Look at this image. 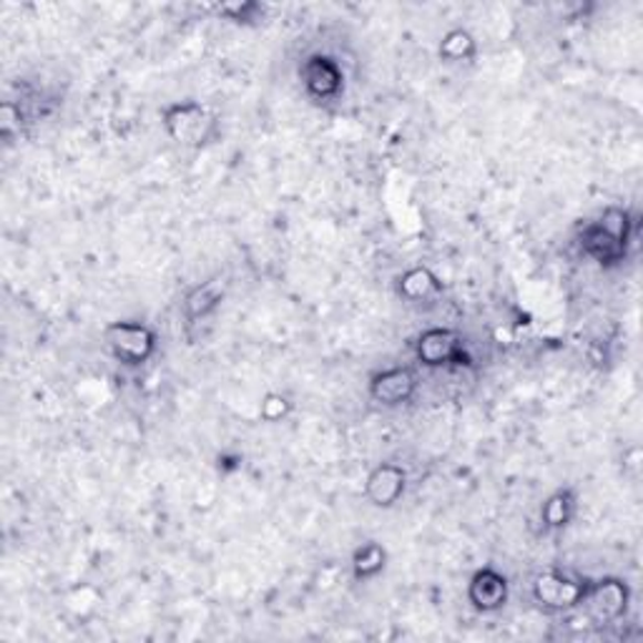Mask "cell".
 Wrapping results in <instances>:
<instances>
[{"instance_id":"6da1fadb","label":"cell","mask_w":643,"mask_h":643,"mask_svg":"<svg viewBox=\"0 0 643 643\" xmlns=\"http://www.w3.org/2000/svg\"><path fill=\"white\" fill-rule=\"evenodd\" d=\"M583 252L603 267H613L626 259L631 244V216L626 210L611 206L599 222L589 224L581 236Z\"/></svg>"},{"instance_id":"7a4b0ae2","label":"cell","mask_w":643,"mask_h":643,"mask_svg":"<svg viewBox=\"0 0 643 643\" xmlns=\"http://www.w3.org/2000/svg\"><path fill=\"white\" fill-rule=\"evenodd\" d=\"M161 124H164L166 134L172 136L178 146L186 149H202L210 144L216 134L214 116L196 101H182L166 106L161 111Z\"/></svg>"},{"instance_id":"3957f363","label":"cell","mask_w":643,"mask_h":643,"mask_svg":"<svg viewBox=\"0 0 643 643\" xmlns=\"http://www.w3.org/2000/svg\"><path fill=\"white\" fill-rule=\"evenodd\" d=\"M103 337H106L111 355L116 357L121 365L141 367L156 353V335L154 329L144 325V322L131 319L111 322V325L103 329Z\"/></svg>"},{"instance_id":"277c9868","label":"cell","mask_w":643,"mask_h":643,"mask_svg":"<svg viewBox=\"0 0 643 643\" xmlns=\"http://www.w3.org/2000/svg\"><path fill=\"white\" fill-rule=\"evenodd\" d=\"M415 355L425 367H472L466 339L448 327L425 329L418 337V345H415Z\"/></svg>"},{"instance_id":"5b68a950","label":"cell","mask_w":643,"mask_h":643,"mask_svg":"<svg viewBox=\"0 0 643 643\" xmlns=\"http://www.w3.org/2000/svg\"><path fill=\"white\" fill-rule=\"evenodd\" d=\"M589 583L591 581H575L558 571H545L535 575L533 599L548 611H573L581 609Z\"/></svg>"},{"instance_id":"8992f818","label":"cell","mask_w":643,"mask_h":643,"mask_svg":"<svg viewBox=\"0 0 643 643\" xmlns=\"http://www.w3.org/2000/svg\"><path fill=\"white\" fill-rule=\"evenodd\" d=\"M629 601L631 591L626 583L621 579H601L589 583V591H585L581 606L589 613L591 621L613 623L623 619V613L629 609Z\"/></svg>"},{"instance_id":"52a82bcc","label":"cell","mask_w":643,"mask_h":643,"mask_svg":"<svg viewBox=\"0 0 643 643\" xmlns=\"http://www.w3.org/2000/svg\"><path fill=\"white\" fill-rule=\"evenodd\" d=\"M302 86L315 101H335L345 89V75L333 55L315 53L299 69Z\"/></svg>"},{"instance_id":"ba28073f","label":"cell","mask_w":643,"mask_h":643,"mask_svg":"<svg viewBox=\"0 0 643 643\" xmlns=\"http://www.w3.org/2000/svg\"><path fill=\"white\" fill-rule=\"evenodd\" d=\"M418 392V375L412 367H390L372 375L370 397L385 408H397V405L410 402Z\"/></svg>"},{"instance_id":"9c48e42d","label":"cell","mask_w":643,"mask_h":643,"mask_svg":"<svg viewBox=\"0 0 643 643\" xmlns=\"http://www.w3.org/2000/svg\"><path fill=\"white\" fill-rule=\"evenodd\" d=\"M408 488V472L395 462H380L365 482V498L370 500L375 508H392L400 503Z\"/></svg>"},{"instance_id":"30bf717a","label":"cell","mask_w":643,"mask_h":643,"mask_svg":"<svg viewBox=\"0 0 643 643\" xmlns=\"http://www.w3.org/2000/svg\"><path fill=\"white\" fill-rule=\"evenodd\" d=\"M510 583L496 569H480L468 583V601L470 606L480 613H496L508 603Z\"/></svg>"},{"instance_id":"8fae6325","label":"cell","mask_w":643,"mask_h":643,"mask_svg":"<svg viewBox=\"0 0 643 643\" xmlns=\"http://www.w3.org/2000/svg\"><path fill=\"white\" fill-rule=\"evenodd\" d=\"M224 302V285L220 279H206L202 285L188 289L184 297V315L188 322H198L214 315Z\"/></svg>"},{"instance_id":"7c38bea8","label":"cell","mask_w":643,"mask_h":643,"mask_svg":"<svg viewBox=\"0 0 643 643\" xmlns=\"http://www.w3.org/2000/svg\"><path fill=\"white\" fill-rule=\"evenodd\" d=\"M397 292H400V297H405L408 302H422L440 295L442 282L438 279V274L428 267H412L400 274V279H397Z\"/></svg>"},{"instance_id":"4fadbf2b","label":"cell","mask_w":643,"mask_h":643,"mask_svg":"<svg viewBox=\"0 0 643 643\" xmlns=\"http://www.w3.org/2000/svg\"><path fill=\"white\" fill-rule=\"evenodd\" d=\"M575 503H579V500H575V493L571 488H561L548 496L541 508V518L548 531H563V528H569L575 516Z\"/></svg>"},{"instance_id":"5bb4252c","label":"cell","mask_w":643,"mask_h":643,"mask_svg":"<svg viewBox=\"0 0 643 643\" xmlns=\"http://www.w3.org/2000/svg\"><path fill=\"white\" fill-rule=\"evenodd\" d=\"M387 551L380 543H365L353 553V575L355 581H372L385 571Z\"/></svg>"},{"instance_id":"9a60e30c","label":"cell","mask_w":643,"mask_h":643,"mask_svg":"<svg viewBox=\"0 0 643 643\" xmlns=\"http://www.w3.org/2000/svg\"><path fill=\"white\" fill-rule=\"evenodd\" d=\"M478 45L476 38H472L470 31L466 28H452L440 41V59L448 63H460V61H470L476 59Z\"/></svg>"},{"instance_id":"2e32d148","label":"cell","mask_w":643,"mask_h":643,"mask_svg":"<svg viewBox=\"0 0 643 643\" xmlns=\"http://www.w3.org/2000/svg\"><path fill=\"white\" fill-rule=\"evenodd\" d=\"M289 412H292V402L287 400L285 395L269 392V395H264V397H262V405H259L262 420H267V422H279V420H285Z\"/></svg>"},{"instance_id":"e0dca14e","label":"cell","mask_w":643,"mask_h":643,"mask_svg":"<svg viewBox=\"0 0 643 643\" xmlns=\"http://www.w3.org/2000/svg\"><path fill=\"white\" fill-rule=\"evenodd\" d=\"M262 8L257 3H242V6H222L220 13L229 18L234 23H249L254 21V13H259Z\"/></svg>"}]
</instances>
